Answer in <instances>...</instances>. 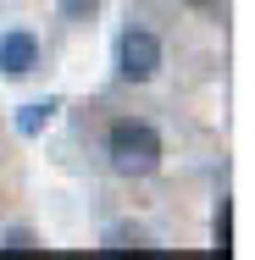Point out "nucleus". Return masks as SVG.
<instances>
[{"mask_svg":"<svg viewBox=\"0 0 255 260\" xmlns=\"http://www.w3.org/2000/svg\"><path fill=\"white\" fill-rule=\"evenodd\" d=\"M105 160L122 177H150L155 166H161V133H155L150 122H139V116H122L105 133Z\"/></svg>","mask_w":255,"mask_h":260,"instance_id":"f257e3e1","label":"nucleus"},{"mask_svg":"<svg viewBox=\"0 0 255 260\" xmlns=\"http://www.w3.org/2000/svg\"><path fill=\"white\" fill-rule=\"evenodd\" d=\"M117 72L128 83H150L155 72H161V39H155L150 28H128L117 39Z\"/></svg>","mask_w":255,"mask_h":260,"instance_id":"f03ea898","label":"nucleus"},{"mask_svg":"<svg viewBox=\"0 0 255 260\" xmlns=\"http://www.w3.org/2000/svg\"><path fill=\"white\" fill-rule=\"evenodd\" d=\"M34 67H39V39H34L28 28L0 34V72H6V78H28Z\"/></svg>","mask_w":255,"mask_h":260,"instance_id":"7ed1b4c3","label":"nucleus"},{"mask_svg":"<svg viewBox=\"0 0 255 260\" xmlns=\"http://www.w3.org/2000/svg\"><path fill=\"white\" fill-rule=\"evenodd\" d=\"M211 249H216V255H233V200H228V194H222V205L211 216Z\"/></svg>","mask_w":255,"mask_h":260,"instance_id":"20e7f679","label":"nucleus"},{"mask_svg":"<svg viewBox=\"0 0 255 260\" xmlns=\"http://www.w3.org/2000/svg\"><path fill=\"white\" fill-rule=\"evenodd\" d=\"M50 116H55V100H34V105H22V116H17V133H22V139H34V133L50 122Z\"/></svg>","mask_w":255,"mask_h":260,"instance_id":"39448f33","label":"nucleus"},{"mask_svg":"<svg viewBox=\"0 0 255 260\" xmlns=\"http://www.w3.org/2000/svg\"><path fill=\"white\" fill-rule=\"evenodd\" d=\"M105 249H161V244H150L139 227H111L105 233Z\"/></svg>","mask_w":255,"mask_h":260,"instance_id":"423d86ee","label":"nucleus"},{"mask_svg":"<svg viewBox=\"0 0 255 260\" xmlns=\"http://www.w3.org/2000/svg\"><path fill=\"white\" fill-rule=\"evenodd\" d=\"M0 249H45V244H39L28 227H6V233H0Z\"/></svg>","mask_w":255,"mask_h":260,"instance_id":"0eeeda50","label":"nucleus"},{"mask_svg":"<svg viewBox=\"0 0 255 260\" xmlns=\"http://www.w3.org/2000/svg\"><path fill=\"white\" fill-rule=\"evenodd\" d=\"M194 6H211V0H194Z\"/></svg>","mask_w":255,"mask_h":260,"instance_id":"6e6552de","label":"nucleus"}]
</instances>
